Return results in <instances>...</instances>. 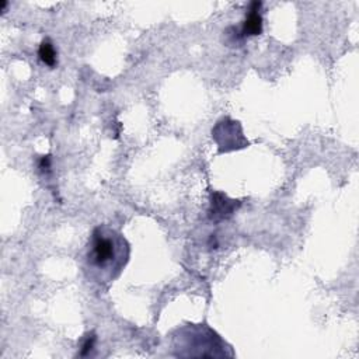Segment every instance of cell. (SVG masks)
Listing matches in <instances>:
<instances>
[{
    "label": "cell",
    "mask_w": 359,
    "mask_h": 359,
    "mask_svg": "<svg viewBox=\"0 0 359 359\" xmlns=\"http://www.w3.org/2000/svg\"><path fill=\"white\" fill-rule=\"evenodd\" d=\"M172 348L177 356H233L226 352V342L206 324H187L172 335Z\"/></svg>",
    "instance_id": "obj_2"
},
{
    "label": "cell",
    "mask_w": 359,
    "mask_h": 359,
    "mask_svg": "<svg viewBox=\"0 0 359 359\" xmlns=\"http://www.w3.org/2000/svg\"><path fill=\"white\" fill-rule=\"evenodd\" d=\"M212 139L217 144L219 153H229L244 149L250 144L243 133L241 123L229 116L220 118L212 128Z\"/></svg>",
    "instance_id": "obj_3"
},
{
    "label": "cell",
    "mask_w": 359,
    "mask_h": 359,
    "mask_svg": "<svg viewBox=\"0 0 359 359\" xmlns=\"http://www.w3.org/2000/svg\"><path fill=\"white\" fill-rule=\"evenodd\" d=\"M95 341H97V335H95V332H88V334H86V337L83 338V341H81V345H80V352H79V356H88L91 352H93V349H94V346H95Z\"/></svg>",
    "instance_id": "obj_7"
},
{
    "label": "cell",
    "mask_w": 359,
    "mask_h": 359,
    "mask_svg": "<svg viewBox=\"0 0 359 359\" xmlns=\"http://www.w3.org/2000/svg\"><path fill=\"white\" fill-rule=\"evenodd\" d=\"M38 56L43 65L49 67H55L57 65V52L50 39H43L38 48Z\"/></svg>",
    "instance_id": "obj_6"
},
{
    "label": "cell",
    "mask_w": 359,
    "mask_h": 359,
    "mask_svg": "<svg viewBox=\"0 0 359 359\" xmlns=\"http://www.w3.org/2000/svg\"><path fill=\"white\" fill-rule=\"evenodd\" d=\"M241 202L237 199L229 198L226 194L219 191H212L209 198V208H208V217L209 220L217 223L230 219L236 210L240 208Z\"/></svg>",
    "instance_id": "obj_5"
},
{
    "label": "cell",
    "mask_w": 359,
    "mask_h": 359,
    "mask_svg": "<svg viewBox=\"0 0 359 359\" xmlns=\"http://www.w3.org/2000/svg\"><path fill=\"white\" fill-rule=\"evenodd\" d=\"M130 257V245L123 234L111 226L94 227L84 254V272L87 278L108 286L119 278Z\"/></svg>",
    "instance_id": "obj_1"
},
{
    "label": "cell",
    "mask_w": 359,
    "mask_h": 359,
    "mask_svg": "<svg viewBox=\"0 0 359 359\" xmlns=\"http://www.w3.org/2000/svg\"><path fill=\"white\" fill-rule=\"evenodd\" d=\"M261 7H262V1H251L241 27L240 28L230 27V29H233V34L226 32V35L230 36L231 43L241 42L250 36H257L262 32L264 21L261 14Z\"/></svg>",
    "instance_id": "obj_4"
}]
</instances>
